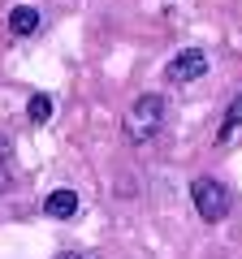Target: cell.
<instances>
[{
	"mask_svg": "<svg viewBox=\"0 0 242 259\" xmlns=\"http://www.w3.org/2000/svg\"><path fill=\"white\" fill-rule=\"evenodd\" d=\"M44 212L52 216V221H69V216H78V190H69V186L52 190L44 199Z\"/></svg>",
	"mask_w": 242,
	"mask_h": 259,
	"instance_id": "obj_4",
	"label": "cell"
},
{
	"mask_svg": "<svg viewBox=\"0 0 242 259\" xmlns=\"http://www.w3.org/2000/svg\"><path fill=\"white\" fill-rule=\"evenodd\" d=\"M39 9H30V5H18V9H9V35L13 39H30L39 30Z\"/></svg>",
	"mask_w": 242,
	"mask_h": 259,
	"instance_id": "obj_5",
	"label": "cell"
},
{
	"mask_svg": "<svg viewBox=\"0 0 242 259\" xmlns=\"http://www.w3.org/2000/svg\"><path fill=\"white\" fill-rule=\"evenodd\" d=\"M13 186V173H9V151H5V134H0V194Z\"/></svg>",
	"mask_w": 242,
	"mask_h": 259,
	"instance_id": "obj_8",
	"label": "cell"
},
{
	"mask_svg": "<svg viewBox=\"0 0 242 259\" xmlns=\"http://www.w3.org/2000/svg\"><path fill=\"white\" fill-rule=\"evenodd\" d=\"M52 108H56L52 95H48V91H35V95L26 100V117H30V125H48V121H52Z\"/></svg>",
	"mask_w": 242,
	"mask_h": 259,
	"instance_id": "obj_6",
	"label": "cell"
},
{
	"mask_svg": "<svg viewBox=\"0 0 242 259\" xmlns=\"http://www.w3.org/2000/svg\"><path fill=\"white\" fill-rule=\"evenodd\" d=\"M190 203H195L199 221L221 225L225 216L233 212V194H229V186L216 182V177H195V182H190Z\"/></svg>",
	"mask_w": 242,
	"mask_h": 259,
	"instance_id": "obj_2",
	"label": "cell"
},
{
	"mask_svg": "<svg viewBox=\"0 0 242 259\" xmlns=\"http://www.w3.org/2000/svg\"><path fill=\"white\" fill-rule=\"evenodd\" d=\"M56 259H87V255H74V250H65V255H56Z\"/></svg>",
	"mask_w": 242,
	"mask_h": 259,
	"instance_id": "obj_9",
	"label": "cell"
},
{
	"mask_svg": "<svg viewBox=\"0 0 242 259\" xmlns=\"http://www.w3.org/2000/svg\"><path fill=\"white\" fill-rule=\"evenodd\" d=\"M208 65H212V61H208L204 48H182V52L165 65V78H169V82H199V78L208 74Z\"/></svg>",
	"mask_w": 242,
	"mask_h": 259,
	"instance_id": "obj_3",
	"label": "cell"
},
{
	"mask_svg": "<svg viewBox=\"0 0 242 259\" xmlns=\"http://www.w3.org/2000/svg\"><path fill=\"white\" fill-rule=\"evenodd\" d=\"M121 125H126V139H130V143L156 139L160 125H165V100H160V95H151V91L139 95V100L126 108V121H121Z\"/></svg>",
	"mask_w": 242,
	"mask_h": 259,
	"instance_id": "obj_1",
	"label": "cell"
},
{
	"mask_svg": "<svg viewBox=\"0 0 242 259\" xmlns=\"http://www.w3.org/2000/svg\"><path fill=\"white\" fill-rule=\"evenodd\" d=\"M238 125H242V91L229 100V108H225V121H221V130H216V143H229L233 134H238Z\"/></svg>",
	"mask_w": 242,
	"mask_h": 259,
	"instance_id": "obj_7",
	"label": "cell"
}]
</instances>
